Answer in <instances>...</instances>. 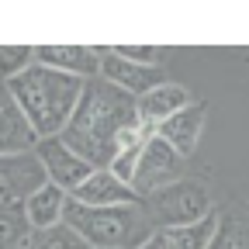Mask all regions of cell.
Masks as SVG:
<instances>
[{
  "label": "cell",
  "mask_w": 249,
  "mask_h": 249,
  "mask_svg": "<svg viewBox=\"0 0 249 249\" xmlns=\"http://www.w3.org/2000/svg\"><path fill=\"white\" fill-rule=\"evenodd\" d=\"M135 121H139V101L132 93H124L114 83L93 76L83 83L80 104L59 139L73 152H80L90 166H111L118 139Z\"/></svg>",
  "instance_id": "1"
},
{
  "label": "cell",
  "mask_w": 249,
  "mask_h": 249,
  "mask_svg": "<svg viewBox=\"0 0 249 249\" xmlns=\"http://www.w3.org/2000/svg\"><path fill=\"white\" fill-rule=\"evenodd\" d=\"M83 83L87 80H80V76H70V73H59L52 66L35 62L21 76L7 80V90L18 101V107L24 111L31 132L38 139H52V135H62V128L70 124V118L80 104Z\"/></svg>",
  "instance_id": "2"
},
{
  "label": "cell",
  "mask_w": 249,
  "mask_h": 249,
  "mask_svg": "<svg viewBox=\"0 0 249 249\" xmlns=\"http://www.w3.org/2000/svg\"><path fill=\"white\" fill-rule=\"evenodd\" d=\"M66 222L90 249H139L152 232L156 222L149 218L145 204H121V208H90L70 197Z\"/></svg>",
  "instance_id": "3"
},
{
  "label": "cell",
  "mask_w": 249,
  "mask_h": 249,
  "mask_svg": "<svg viewBox=\"0 0 249 249\" xmlns=\"http://www.w3.org/2000/svg\"><path fill=\"white\" fill-rule=\"evenodd\" d=\"M142 204H145L152 222H160L156 229H180V225H191V222H197V218L214 211L211 208V194L201 183H191V180L163 187V191L149 194Z\"/></svg>",
  "instance_id": "4"
},
{
  "label": "cell",
  "mask_w": 249,
  "mask_h": 249,
  "mask_svg": "<svg viewBox=\"0 0 249 249\" xmlns=\"http://www.w3.org/2000/svg\"><path fill=\"white\" fill-rule=\"evenodd\" d=\"M183 173H187V160H183V156H180L173 145H166L160 135L152 132V135L145 139V145H142V156H139V166H135L132 187H135V194L145 201L149 194L163 191V187L180 183Z\"/></svg>",
  "instance_id": "5"
},
{
  "label": "cell",
  "mask_w": 249,
  "mask_h": 249,
  "mask_svg": "<svg viewBox=\"0 0 249 249\" xmlns=\"http://www.w3.org/2000/svg\"><path fill=\"white\" fill-rule=\"evenodd\" d=\"M35 156H38V163H42V170H45V180L55 183V187H62L66 194H73L76 187H80L93 170H97V166H90L80 152H73L59 135H52V139H38Z\"/></svg>",
  "instance_id": "6"
},
{
  "label": "cell",
  "mask_w": 249,
  "mask_h": 249,
  "mask_svg": "<svg viewBox=\"0 0 249 249\" xmlns=\"http://www.w3.org/2000/svg\"><path fill=\"white\" fill-rule=\"evenodd\" d=\"M101 80L114 83L118 90L132 93V97L139 101L149 90H156L160 83H166V73H163V66H135V62L121 59L114 49H107L104 62H101Z\"/></svg>",
  "instance_id": "7"
},
{
  "label": "cell",
  "mask_w": 249,
  "mask_h": 249,
  "mask_svg": "<svg viewBox=\"0 0 249 249\" xmlns=\"http://www.w3.org/2000/svg\"><path fill=\"white\" fill-rule=\"evenodd\" d=\"M38 49V62L52 66L59 73H70L80 80H93L101 76V62H104V45H35Z\"/></svg>",
  "instance_id": "8"
},
{
  "label": "cell",
  "mask_w": 249,
  "mask_h": 249,
  "mask_svg": "<svg viewBox=\"0 0 249 249\" xmlns=\"http://www.w3.org/2000/svg\"><path fill=\"white\" fill-rule=\"evenodd\" d=\"M73 201L80 204H90V208H121V204H142V197L135 194L132 183L118 180L107 166H97L76 191L70 194Z\"/></svg>",
  "instance_id": "9"
},
{
  "label": "cell",
  "mask_w": 249,
  "mask_h": 249,
  "mask_svg": "<svg viewBox=\"0 0 249 249\" xmlns=\"http://www.w3.org/2000/svg\"><path fill=\"white\" fill-rule=\"evenodd\" d=\"M45 183V170L35 152L0 156V201H24Z\"/></svg>",
  "instance_id": "10"
},
{
  "label": "cell",
  "mask_w": 249,
  "mask_h": 249,
  "mask_svg": "<svg viewBox=\"0 0 249 249\" xmlns=\"http://www.w3.org/2000/svg\"><path fill=\"white\" fill-rule=\"evenodd\" d=\"M35 145H38V135L31 132L7 83H0V156H24V152H35Z\"/></svg>",
  "instance_id": "11"
},
{
  "label": "cell",
  "mask_w": 249,
  "mask_h": 249,
  "mask_svg": "<svg viewBox=\"0 0 249 249\" xmlns=\"http://www.w3.org/2000/svg\"><path fill=\"white\" fill-rule=\"evenodd\" d=\"M204 121H208L204 104L191 101L183 111H177L173 118H166L160 128H156V135H160L166 145H173L183 160H187V156H194V149H197V142L204 135Z\"/></svg>",
  "instance_id": "12"
},
{
  "label": "cell",
  "mask_w": 249,
  "mask_h": 249,
  "mask_svg": "<svg viewBox=\"0 0 249 249\" xmlns=\"http://www.w3.org/2000/svg\"><path fill=\"white\" fill-rule=\"evenodd\" d=\"M187 104H191V90H187L183 83H160L156 90H149L145 97H139V121L149 124V128L156 132L166 118H173L177 111H183Z\"/></svg>",
  "instance_id": "13"
},
{
  "label": "cell",
  "mask_w": 249,
  "mask_h": 249,
  "mask_svg": "<svg viewBox=\"0 0 249 249\" xmlns=\"http://www.w3.org/2000/svg\"><path fill=\"white\" fill-rule=\"evenodd\" d=\"M66 204H70V194L55 183H42L35 194L24 197V214H28V225L31 229H52V225H62V214H66Z\"/></svg>",
  "instance_id": "14"
},
{
  "label": "cell",
  "mask_w": 249,
  "mask_h": 249,
  "mask_svg": "<svg viewBox=\"0 0 249 249\" xmlns=\"http://www.w3.org/2000/svg\"><path fill=\"white\" fill-rule=\"evenodd\" d=\"M31 232L24 201H0V249H24Z\"/></svg>",
  "instance_id": "15"
},
{
  "label": "cell",
  "mask_w": 249,
  "mask_h": 249,
  "mask_svg": "<svg viewBox=\"0 0 249 249\" xmlns=\"http://www.w3.org/2000/svg\"><path fill=\"white\" fill-rule=\"evenodd\" d=\"M218 222H222V211L214 208L211 214L197 218V222L180 225V229H166V232H170V239H173L177 249H211L214 232H218Z\"/></svg>",
  "instance_id": "16"
},
{
  "label": "cell",
  "mask_w": 249,
  "mask_h": 249,
  "mask_svg": "<svg viewBox=\"0 0 249 249\" xmlns=\"http://www.w3.org/2000/svg\"><path fill=\"white\" fill-rule=\"evenodd\" d=\"M211 249H249V211L222 214Z\"/></svg>",
  "instance_id": "17"
},
{
  "label": "cell",
  "mask_w": 249,
  "mask_h": 249,
  "mask_svg": "<svg viewBox=\"0 0 249 249\" xmlns=\"http://www.w3.org/2000/svg\"><path fill=\"white\" fill-rule=\"evenodd\" d=\"M24 249H90V246L62 222V225H52V229H35Z\"/></svg>",
  "instance_id": "18"
},
{
  "label": "cell",
  "mask_w": 249,
  "mask_h": 249,
  "mask_svg": "<svg viewBox=\"0 0 249 249\" xmlns=\"http://www.w3.org/2000/svg\"><path fill=\"white\" fill-rule=\"evenodd\" d=\"M35 62H38L35 45H0V83L21 76L28 66H35Z\"/></svg>",
  "instance_id": "19"
},
{
  "label": "cell",
  "mask_w": 249,
  "mask_h": 249,
  "mask_svg": "<svg viewBox=\"0 0 249 249\" xmlns=\"http://www.w3.org/2000/svg\"><path fill=\"white\" fill-rule=\"evenodd\" d=\"M114 52L121 59L135 62V66H163V59H166L163 45H114Z\"/></svg>",
  "instance_id": "20"
},
{
  "label": "cell",
  "mask_w": 249,
  "mask_h": 249,
  "mask_svg": "<svg viewBox=\"0 0 249 249\" xmlns=\"http://www.w3.org/2000/svg\"><path fill=\"white\" fill-rule=\"evenodd\" d=\"M139 249H177V246H173V239H170V232H166V229H156V232H152Z\"/></svg>",
  "instance_id": "21"
}]
</instances>
